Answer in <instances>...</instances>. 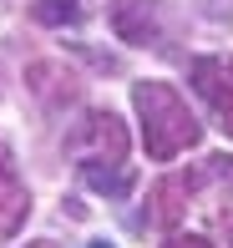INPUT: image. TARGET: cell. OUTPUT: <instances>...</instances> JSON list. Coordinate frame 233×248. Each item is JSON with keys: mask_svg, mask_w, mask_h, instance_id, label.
I'll return each instance as SVG.
<instances>
[{"mask_svg": "<svg viewBox=\"0 0 233 248\" xmlns=\"http://www.w3.org/2000/svg\"><path fill=\"white\" fill-rule=\"evenodd\" d=\"M132 107L142 117V142H147L152 162H172L177 152L198 147V137H203L198 117L187 111V101L168 81H137L132 86Z\"/></svg>", "mask_w": 233, "mask_h": 248, "instance_id": "cell-1", "label": "cell"}, {"mask_svg": "<svg viewBox=\"0 0 233 248\" xmlns=\"http://www.w3.org/2000/svg\"><path fill=\"white\" fill-rule=\"evenodd\" d=\"M66 152L76 157L81 177H92V172H122V167H127V127H122L117 111L96 107V111H86V117L66 132Z\"/></svg>", "mask_w": 233, "mask_h": 248, "instance_id": "cell-2", "label": "cell"}, {"mask_svg": "<svg viewBox=\"0 0 233 248\" xmlns=\"http://www.w3.org/2000/svg\"><path fill=\"white\" fill-rule=\"evenodd\" d=\"M187 76H193L198 96L213 107L218 127L233 137V61H223V56H198V61L187 66Z\"/></svg>", "mask_w": 233, "mask_h": 248, "instance_id": "cell-3", "label": "cell"}, {"mask_svg": "<svg viewBox=\"0 0 233 248\" xmlns=\"http://www.w3.org/2000/svg\"><path fill=\"white\" fill-rule=\"evenodd\" d=\"M107 20L127 46H162V0H112Z\"/></svg>", "mask_w": 233, "mask_h": 248, "instance_id": "cell-4", "label": "cell"}, {"mask_svg": "<svg viewBox=\"0 0 233 248\" xmlns=\"http://www.w3.org/2000/svg\"><path fill=\"white\" fill-rule=\"evenodd\" d=\"M203 177H208V167H198V172H168L157 187H152V198H147V202H152L147 218L162 223V228H172V223L187 213V198H193V187L203 183Z\"/></svg>", "mask_w": 233, "mask_h": 248, "instance_id": "cell-5", "label": "cell"}, {"mask_svg": "<svg viewBox=\"0 0 233 248\" xmlns=\"http://www.w3.org/2000/svg\"><path fill=\"white\" fill-rule=\"evenodd\" d=\"M26 213H31V193H26V183H20L10 152L0 147V238H10V233L26 223Z\"/></svg>", "mask_w": 233, "mask_h": 248, "instance_id": "cell-6", "label": "cell"}, {"mask_svg": "<svg viewBox=\"0 0 233 248\" xmlns=\"http://www.w3.org/2000/svg\"><path fill=\"white\" fill-rule=\"evenodd\" d=\"M26 81H31V92L46 101V107H66V101L81 96V81H76L71 71H61L56 61H36V66L26 71Z\"/></svg>", "mask_w": 233, "mask_h": 248, "instance_id": "cell-7", "label": "cell"}, {"mask_svg": "<svg viewBox=\"0 0 233 248\" xmlns=\"http://www.w3.org/2000/svg\"><path fill=\"white\" fill-rule=\"evenodd\" d=\"M81 16H86L81 0H31V20H36V26H51V31L81 26Z\"/></svg>", "mask_w": 233, "mask_h": 248, "instance_id": "cell-8", "label": "cell"}, {"mask_svg": "<svg viewBox=\"0 0 233 248\" xmlns=\"http://www.w3.org/2000/svg\"><path fill=\"white\" fill-rule=\"evenodd\" d=\"M162 248H213V243H208V238H198V233H172Z\"/></svg>", "mask_w": 233, "mask_h": 248, "instance_id": "cell-9", "label": "cell"}, {"mask_svg": "<svg viewBox=\"0 0 233 248\" xmlns=\"http://www.w3.org/2000/svg\"><path fill=\"white\" fill-rule=\"evenodd\" d=\"M26 248H61V243H51V238H41V243H26Z\"/></svg>", "mask_w": 233, "mask_h": 248, "instance_id": "cell-10", "label": "cell"}, {"mask_svg": "<svg viewBox=\"0 0 233 248\" xmlns=\"http://www.w3.org/2000/svg\"><path fill=\"white\" fill-rule=\"evenodd\" d=\"M86 248H117V243H86Z\"/></svg>", "mask_w": 233, "mask_h": 248, "instance_id": "cell-11", "label": "cell"}]
</instances>
